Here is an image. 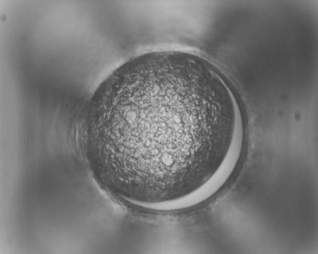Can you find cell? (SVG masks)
I'll return each instance as SVG.
<instances>
[{"mask_svg":"<svg viewBox=\"0 0 318 254\" xmlns=\"http://www.w3.org/2000/svg\"><path fill=\"white\" fill-rule=\"evenodd\" d=\"M106 91L94 131L118 186L150 197L182 193L220 131L203 90L178 64L160 61L124 69Z\"/></svg>","mask_w":318,"mask_h":254,"instance_id":"cell-1","label":"cell"}]
</instances>
